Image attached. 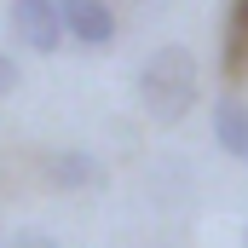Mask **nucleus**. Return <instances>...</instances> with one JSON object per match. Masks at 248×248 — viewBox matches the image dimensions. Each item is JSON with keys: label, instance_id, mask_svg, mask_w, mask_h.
<instances>
[{"label": "nucleus", "instance_id": "f257e3e1", "mask_svg": "<svg viewBox=\"0 0 248 248\" xmlns=\"http://www.w3.org/2000/svg\"><path fill=\"white\" fill-rule=\"evenodd\" d=\"M196 98H202V63L190 46L179 41H168V46H156L144 69H139V104H144V116L156 127H179L196 110Z\"/></svg>", "mask_w": 248, "mask_h": 248}, {"label": "nucleus", "instance_id": "f03ea898", "mask_svg": "<svg viewBox=\"0 0 248 248\" xmlns=\"http://www.w3.org/2000/svg\"><path fill=\"white\" fill-rule=\"evenodd\" d=\"M12 41L23 52H41L52 58L63 46V17H58V0H12Z\"/></svg>", "mask_w": 248, "mask_h": 248}, {"label": "nucleus", "instance_id": "7ed1b4c3", "mask_svg": "<svg viewBox=\"0 0 248 248\" xmlns=\"http://www.w3.org/2000/svg\"><path fill=\"white\" fill-rule=\"evenodd\" d=\"M58 17H63V41H75L87 52H104L116 41V29H122L110 0H58Z\"/></svg>", "mask_w": 248, "mask_h": 248}, {"label": "nucleus", "instance_id": "20e7f679", "mask_svg": "<svg viewBox=\"0 0 248 248\" xmlns=\"http://www.w3.org/2000/svg\"><path fill=\"white\" fill-rule=\"evenodd\" d=\"M41 173L52 190H98L104 185V162L93 150H46L41 156Z\"/></svg>", "mask_w": 248, "mask_h": 248}, {"label": "nucleus", "instance_id": "39448f33", "mask_svg": "<svg viewBox=\"0 0 248 248\" xmlns=\"http://www.w3.org/2000/svg\"><path fill=\"white\" fill-rule=\"evenodd\" d=\"M214 139H219L225 156H237L248 168V104L237 93H219V98H214Z\"/></svg>", "mask_w": 248, "mask_h": 248}, {"label": "nucleus", "instance_id": "423d86ee", "mask_svg": "<svg viewBox=\"0 0 248 248\" xmlns=\"http://www.w3.org/2000/svg\"><path fill=\"white\" fill-rule=\"evenodd\" d=\"M219 63L231 81L248 75V0H225V46H219Z\"/></svg>", "mask_w": 248, "mask_h": 248}, {"label": "nucleus", "instance_id": "0eeeda50", "mask_svg": "<svg viewBox=\"0 0 248 248\" xmlns=\"http://www.w3.org/2000/svg\"><path fill=\"white\" fill-rule=\"evenodd\" d=\"M17 87H23V63H17L6 46H0V98H12Z\"/></svg>", "mask_w": 248, "mask_h": 248}, {"label": "nucleus", "instance_id": "6e6552de", "mask_svg": "<svg viewBox=\"0 0 248 248\" xmlns=\"http://www.w3.org/2000/svg\"><path fill=\"white\" fill-rule=\"evenodd\" d=\"M6 248H63V243L46 231H17V237H6Z\"/></svg>", "mask_w": 248, "mask_h": 248}]
</instances>
